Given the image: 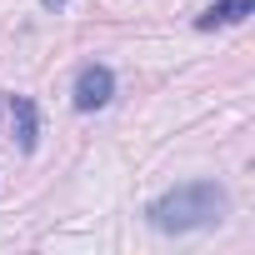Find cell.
<instances>
[{"label":"cell","instance_id":"obj_1","mask_svg":"<svg viewBox=\"0 0 255 255\" xmlns=\"http://www.w3.org/2000/svg\"><path fill=\"white\" fill-rule=\"evenodd\" d=\"M230 215V195L225 185L215 180H190V185H175L165 190L160 200H150L145 220L160 230V235H190V230H210Z\"/></svg>","mask_w":255,"mask_h":255},{"label":"cell","instance_id":"obj_5","mask_svg":"<svg viewBox=\"0 0 255 255\" xmlns=\"http://www.w3.org/2000/svg\"><path fill=\"white\" fill-rule=\"evenodd\" d=\"M40 5H45V10H60V5H65V0H40Z\"/></svg>","mask_w":255,"mask_h":255},{"label":"cell","instance_id":"obj_2","mask_svg":"<svg viewBox=\"0 0 255 255\" xmlns=\"http://www.w3.org/2000/svg\"><path fill=\"white\" fill-rule=\"evenodd\" d=\"M110 95H115V75H110V65H100V60L80 65L75 90H70L75 110H100V105H110Z\"/></svg>","mask_w":255,"mask_h":255},{"label":"cell","instance_id":"obj_3","mask_svg":"<svg viewBox=\"0 0 255 255\" xmlns=\"http://www.w3.org/2000/svg\"><path fill=\"white\" fill-rule=\"evenodd\" d=\"M5 110H10L15 145L30 155V150H35V140H40V125H35V100H30V95H10V100H5Z\"/></svg>","mask_w":255,"mask_h":255},{"label":"cell","instance_id":"obj_4","mask_svg":"<svg viewBox=\"0 0 255 255\" xmlns=\"http://www.w3.org/2000/svg\"><path fill=\"white\" fill-rule=\"evenodd\" d=\"M255 10V0H215L195 15V30H220V25H240L245 15Z\"/></svg>","mask_w":255,"mask_h":255}]
</instances>
